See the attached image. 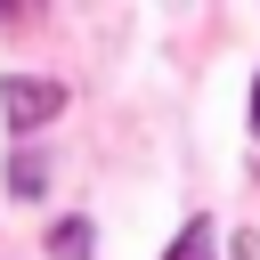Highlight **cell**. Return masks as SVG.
Returning a JSON list of instances; mask_svg holds the SVG:
<instances>
[{
    "label": "cell",
    "instance_id": "1",
    "mask_svg": "<svg viewBox=\"0 0 260 260\" xmlns=\"http://www.w3.org/2000/svg\"><path fill=\"white\" fill-rule=\"evenodd\" d=\"M0 114H8V130H49V122L65 114V81L8 73V81H0Z\"/></svg>",
    "mask_w": 260,
    "mask_h": 260
},
{
    "label": "cell",
    "instance_id": "5",
    "mask_svg": "<svg viewBox=\"0 0 260 260\" xmlns=\"http://www.w3.org/2000/svg\"><path fill=\"white\" fill-rule=\"evenodd\" d=\"M252 138H260V81H252Z\"/></svg>",
    "mask_w": 260,
    "mask_h": 260
},
{
    "label": "cell",
    "instance_id": "4",
    "mask_svg": "<svg viewBox=\"0 0 260 260\" xmlns=\"http://www.w3.org/2000/svg\"><path fill=\"white\" fill-rule=\"evenodd\" d=\"M41 179H49V162H41V154H16V171H8V195H24V203H32V195H41Z\"/></svg>",
    "mask_w": 260,
    "mask_h": 260
},
{
    "label": "cell",
    "instance_id": "3",
    "mask_svg": "<svg viewBox=\"0 0 260 260\" xmlns=\"http://www.w3.org/2000/svg\"><path fill=\"white\" fill-rule=\"evenodd\" d=\"M162 260H211V219L195 211V219H187V228L171 236V252H162Z\"/></svg>",
    "mask_w": 260,
    "mask_h": 260
},
{
    "label": "cell",
    "instance_id": "2",
    "mask_svg": "<svg viewBox=\"0 0 260 260\" xmlns=\"http://www.w3.org/2000/svg\"><path fill=\"white\" fill-rule=\"evenodd\" d=\"M89 236H98L89 219H57V228H49V252H57V260H89Z\"/></svg>",
    "mask_w": 260,
    "mask_h": 260
}]
</instances>
